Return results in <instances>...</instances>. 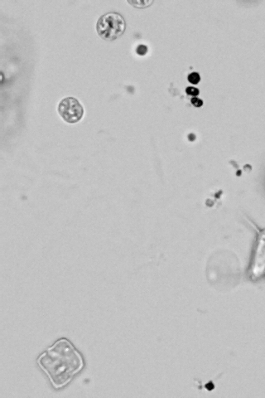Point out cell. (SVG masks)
<instances>
[{
  "label": "cell",
  "mask_w": 265,
  "mask_h": 398,
  "mask_svg": "<svg viewBox=\"0 0 265 398\" xmlns=\"http://www.w3.org/2000/svg\"><path fill=\"white\" fill-rule=\"evenodd\" d=\"M147 51H148V48H147V46H144V45H140V46H138V54H140V55H144V54L147 53Z\"/></svg>",
  "instance_id": "cell-7"
},
{
  "label": "cell",
  "mask_w": 265,
  "mask_h": 398,
  "mask_svg": "<svg viewBox=\"0 0 265 398\" xmlns=\"http://www.w3.org/2000/svg\"><path fill=\"white\" fill-rule=\"evenodd\" d=\"M128 3L135 6V8H147L149 5H152L153 1H148V0H134V1H128Z\"/></svg>",
  "instance_id": "cell-4"
},
{
  "label": "cell",
  "mask_w": 265,
  "mask_h": 398,
  "mask_svg": "<svg viewBox=\"0 0 265 398\" xmlns=\"http://www.w3.org/2000/svg\"><path fill=\"white\" fill-rule=\"evenodd\" d=\"M201 78L197 72H192L188 76V81L192 84H197L200 82Z\"/></svg>",
  "instance_id": "cell-5"
},
{
  "label": "cell",
  "mask_w": 265,
  "mask_h": 398,
  "mask_svg": "<svg viewBox=\"0 0 265 398\" xmlns=\"http://www.w3.org/2000/svg\"><path fill=\"white\" fill-rule=\"evenodd\" d=\"M37 363L55 389L66 387L84 367L82 354L65 338L56 341L38 357Z\"/></svg>",
  "instance_id": "cell-1"
},
{
  "label": "cell",
  "mask_w": 265,
  "mask_h": 398,
  "mask_svg": "<svg viewBox=\"0 0 265 398\" xmlns=\"http://www.w3.org/2000/svg\"><path fill=\"white\" fill-rule=\"evenodd\" d=\"M126 22L124 17L118 13H105L98 20L96 30L100 38L104 40L117 39L125 31Z\"/></svg>",
  "instance_id": "cell-2"
},
{
  "label": "cell",
  "mask_w": 265,
  "mask_h": 398,
  "mask_svg": "<svg viewBox=\"0 0 265 398\" xmlns=\"http://www.w3.org/2000/svg\"><path fill=\"white\" fill-rule=\"evenodd\" d=\"M192 103L194 105V106H200L202 104V102H201V100L198 99V98L194 97L192 99Z\"/></svg>",
  "instance_id": "cell-8"
},
{
  "label": "cell",
  "mask_w": 265,
  "mask_h": 398,
  "mask_svg": "<svg viewBox=\"0 0 265 398\" xmlns=\"http://www.w3.org/2000/svg\"><path fill=\"white\" fill-rule=\"evenodd\" d=\"M58 112L65 121L75 124L83 117L84 109L75 98L66 97L58 105Z\"/></svg>",
  "instance_id": "cell-3"
},
{
  "label": "cell",
  "mask_w": 265,
  "mask_h": 398,
  "mask_svg": "<svg viewBox=\"0 0 265 398\" xmlns=\"http://www.w3.org/2000/svg\"><path fill=\"white\" fill-rule=\"evenodd\" d=\"M186 92L188 93V95H197L199 94V90L198 89L196 88V87L189 86V87L186 89Z\"/></svg>",
  "instance_id": "cell-6"
}]
</instances>
